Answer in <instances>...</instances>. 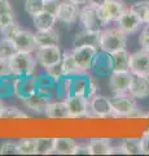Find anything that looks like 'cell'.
<instances>
[{"mask_svg": "<svg viewBox=\"0 0 149 156\" xmlns=\"http://www.w3.org/2000/svg\"><path fill=\"white\" fill-rule=\"evenodd\" d=\"M53 139L55 138H36V155L53 154Z\"/></svg>", "mask_w": 149, "mask_h": 156, "instance_id": "obj_33", "label": "cell"}, {"mask_svg": "<svg viewBox=\"0 0 149 156\" xmlns=\"http://www.w3.org/2000/svg\"><path fill=\"white\" fill-rule=\"evenodd\" d=\"M100 38H101V30H88L83 29L82 31L76 33L73 41V46H93L100 47Z\"/></svg>", "mask_w": 149, "mask_h": 156, "instance_id": "obj_19", "label": "cell"}, {"mask_svg": "<svg viewBox=\"0 0 149 156\" xmlns=\"http://www.w3.org/2000/svg\"><path fill=\"white\" fill-rule=\"evenodd\" d=\"M114 70L113 65V56L112 53L105 51H97L93 57L92 65H91V72L97 77H109Z\"/></svg>", "mask_w": 149, "mask_h": 156, "instance_id": "obj_10", "label": "cell"}, {"mask_svg": "<svg viewBox=\"0 0 149 156\" xmlns=\"http://www.w3.org/2000/svg\"><path fill=\"white\" fill-rule=\"evenodd\" d=\"M51 101V98L42 95L40 92H35L30 96L22 99V103L23 105L29 108L30 111H32L36 115H44L46 113V109H47V105L48 103Z\"/></svg>", "mask_w": 149, "mask_h": 156, "instance_id": "obj_20", "label": "cell"}, {"mask_svg": "<svg viewBox=\"0 0 149 156\" xmlns=\"http://www.w3.org/2000/svg\"><path fill=\"white\" fill-rule=\"evenodd\" d=\"M127 44V34H124L121 29L110 27L101 30L100 38V50L108 53H114L119 50L126 48Z\"/></svg>", "mask_w": 149, "mask_h": 156, "instance_id": "obj_2", "label": "cell"}, {"mask_svg": "<svg viewBox=\"0 0 149 156\" xmlns=\"http://www.w3.org/2000/svg\"><path fill=\"white\" fill-rule=\"evenodd\" d=\"M12 74L11 70V65H9V60L8 58H3L0 57V78Z\"/></svg>", "mask_w": 149, "mask_h": 156, "instance_id": "obj_41", "label": "cell"}, {"mask_svg": "<svg viewBox=\"0 0 149 156\" xmlns=\"http://www.w3.org/2000/svg\"><path fill=\"white\" fill-rule=\"evenodd\" d=\"M126 7L124 4L118 2V0H108L105 4L100 5L97 8V14L99 18L101 21L103 26L108 25V23L115 21H118V18L122 16V13L126 11Z\"/></svg>", "mask_w": 149, "mask_h": 156, "instance_id": "obj_5", "label": "cell"}, {"mask_svg": "<svg viewBox=\"0 0 149 156\" xmlns=\"http://www.w3.org/2000/svg\"><path fill=\"white\" fill-rule=\"evenodd\" d=\"M20 30H21L20 25H18L16 21H13V22L8 23V25H5V26L0 27V33H2L3 39H7V41H11V42L14 41V38H16V35L20 33Z\"/></svg>", "mask_w": 149, "mask_h": 156, "instance_id": "obj_35", "label": "cell"}, {"mask_svg": "<svg viewBox=\"0 0 149 156\" xmlns=\"http://www.w3.org/2000/svg\"><path fill=\"white\" fill-rule=\"evenodd\" d=\"M4 111H5V105H4L2 98H0V119H3V115H4Z\"/></svg>", "mask_w": 149, "mask_h": 156, "instance_id": "obj_49", "label": "cell"}, {"mask_svg": "<svg viewBox=\"0 0 149 156\" xmlns=\"http://www.w3.org/2000/svg\"><path fill=\"white\" fill-rule=\"evenodd\" d=\"M131 72H115L109 76V89L113 94H127L130 82H131Z\"/></svg>", "mask_w": 149, "mask_h": 156, "instance_id": "obj_14", "label": "cell"}, {"mask_svg": "<svg viewBox=\"0 0 149 156\" xmlns=\"http://www.w3.org/2000/svg\"><path fill=\"white\" fill-rule=\"evenodd\" d=\"M32 22H34V26L36 30H49V29L55 27L57 18L53 12L44 9L43 12L38 13L36 16L32 17Z\"/></svg>", "mask_w": 149, "mask_h": 156, "instance_id": "obj_22", "label": "cell"}, {"mask_svg": "<svg viewBox=\"0 0 149 156\" xmlns=\"http://www.w3.org/2000/svg\"><path fill=\"white\" fill-rule=\"evenodd\" d=\"M97 94V83L91 76L87 73H79L76 76H73V92L71 95L92 98Z\"/></svg>", "mask_w": 149, "mask_h": 156, "instance_id": "obj_4", "label": "cell"}, {"mask_svg": "<svg viewBox=\"0 0 149 156\" xmlns=\"http://www.w3.org/2000/svg\"><path fill=\"white\" fill-rule=\"evenodd\" d=\"M88 117H96V119L113 117V107L109 98L97 94L90 98Z\"/></svg>", "mask_w": 149, "mask_h": 156, "instance_id": "obj_6", "label": "cell"}, {"mask_svg": "<svg viewBox=\"0 0 149 156\" xmlns=\"http://www.w3.org/2000/svg\"><path fill=\"white\" fill-rule=\"evenodd\" d=\"M20 155H36V138H23L18 142Z\"/></svg>", "mask_w": 149, "mask_h": 156, "instance_id": "obj_32", "label": "cell"}, {"mask_svg": "<svg viewBox=\"0 0 149 156\" xmlns=\"http://www.w3.org/2000/svg\"><path fill=\"white\" fill-rule=\"evenodd\" d=\"M79 22L82 23V26L88 30H101L103 23L99 18L97 14V8L87 4L79 11Z\"/></svg>", "mask_w": 149, "mask_h": 156, "instance_id": "obj_12", "label": "cell"}, {"mask_svg": "<svg viewBox=\"0 0 149 156\" xmlns=\"http://www.w3.org/2000/svg\"><path fill=\"white\" fill-rule=\"evenodd\" d=\"M46 5H47L46 0H25V11L32 17L44 11Z\"/></svg>", "mask_w": 149, "mask_h": 156, "instance_id": "obj_34", "label": "cell"}, {"mask_svg": "<svg viewBox=\"0 0 149 156\" xmlns=\"http://www.w3.org/2000/svg\"><path fill=\"white\" fill-rule=\"evenodd\" d=\"M65 100H66V104H68V108H69L70 119L88 117V104H90L88 98L71 95Z\"/></svg>", "mask_w": 149, "mask_h": 156, "instance_id": "obj_13", "label": "cell"}, {"mask_svg": "<svg viewBox=\"0 0 149 156\" xmlns=\"http://www.w3.org/2000/svg\"><path fill=\"white\" fill-rule=\"evenodd\" d=\"M3 119H11V120H26L29 119V116L22 112L20 108L17 107H5V111H4Z\"/></svg>", "mask_w": 149, "mask_h": 156, "instance_id": "obj_37", "label": "cell"}, {"mask_svg": "<svg viewBox=\"0 0 149 156\" xmlns=\"http://www.w3.org/2000/svg\"><path fill=\"white\" fill-rule=\"evenodd\" d=\"M117 23H118V29H121V30L124 34H127V35L137 31L139 29H140V26L144 25L137 14L134 11H131L130 8L126 9V11L122 13V16L118 18Z\"/></svg>", "mask_w": 149, "mask_h": 156, "instance_id": "obj_17", "label": "cell"}, {"mask_svg": "<svg viewBox=\"0 0 149 156\" xmlns=\"http://www.w3.org/2000/svg\"><path fill=\"white\" fill-rule=\"evenodd\" d=\"M91 155H109L112 148V139L109 138H91L88 140Z\"/></svg>", "mask_w": 149, "mask_h": 156, "instance_id": "obj_26", "label": "cell"}, {"mask_svg": "<svg viewBox=\"0 0 149 156\" xmlns=\"http://www.w3.org/2000/svg\"><path fill=\"white\" fill-rule=\"evenodd\" d=\"M36 58L30 52H20L17 51L9 58L12 74L16 77H26L32 76L35 73L36 68Z\"/></svg>", "mask_w": 149, "mask_h": 156, "instance_id": "obj_3", "label": "cell"}, {"mask_svg": "<svg viewBox=\"0 0 149 156\" xmlns=\"http://www.w3.org/2000/svg\"><path fill=\"white\" fill-rule=\"evenodd\" d=\"M108 0H88L87 4H91V5H93L96 8H99L100 5H103V4H105Z\"/></svg>", "mask_w": 149, "mask_h": 156, "instance_id": "obj_47", "label": "cell"}, {"mask_svg": "<svg viewBox=\"0 0 149 156\" xmlns=\"http://www.w3.org/2000/svg\"><path fill=\"white\" fill-rule=\"evenodd\" d=\"M139 43H140L141 50L149 51V23H145V26L141 29L140 37H139Z\"/></svg>", "mask_w": 149, "mask_h": 156, "instance_id": "obj_40", "label": "cell"}, {"mask_svg": "<svg viewBox=\"0 0 149 156\" xmlns=\"http://www.w3.org/2000/svg\"><path fill=\"white\" fill-rule=\"evenodd\" d=\"M46 73H47V74H49V76L53 78V80H56L57 82H59L61 78L65 76L61 62H59V64H55V65H52V66L46 68Z\"/></svg>", "mask_w": 149, "mask_h": 156, "instance_id": "obj_39", "label": "cell"}, {"mask_svg": "<svg viewBox=\"0 0 149 156\" xmlns=\"http://www.w3.org/2000/svg\"><path fill=\"white\" fill-rule=\"evenodd\" d=\"M121 146L126 155H140L141 154L140 138H126L122 140Z\"/></svg>", "mask_w": 149, "mask_h": 156, "instance_id": "obj_31", "label": "cell"}, {"mask_svg": "<svg viewBox=\"0 0 149 156\" xmlns=\"http://www.w3.org/2000/svg\"><path fill=\"white\" fill-rule=\"evenodd\" d=\"M140 143H141V154L144 155H149V133H144L143 136L140 138Z\"/></svg>", "mask_w": 149, "mask_h": 156, "instance_id": "obj_43", "label": "cell"}, {"mask_svg": "<svg viewBox=\"0 0 149 156\" xmlns=\"http://www.w3.org/2000/svg\"><path fill=\"white\" fill-rule=\"evenodd\" d=\"M128 94L135 99H145L149 96V76L132 74Z\"/></svg>", "mask_w": 149, "mask_h": 156, "instance_id": "obj_15", "label": "cell"}, {"mask_svg": "<svg viewBox=\"0 0 149 156\" xmlns=\"http://www.w3.org/2000/svg\"><path fill=\"white\" fill-rule=\"evenodd\" d=\"M73 92V76H64L57 82V98L59 99H68Z\"/></svg>", "mask_w": 149, "mask_h": 156, "instance_id": "obj_29", "label": "cell"}, {"mask_svg": "<svg viewBox=\"0 0 149 156\" xmlns=\"http://www.w3.org/2000/svg\"><path fill=\"white\" fill-rule=\"evenodd\" d=\"M76 146L78 143L73 138L59 136V138L53 139V152L59 155H74Z\"/></svg>", "mask_w": 149, "mask_h": 156, "instance_id": "obj_24", "label": "cell"}, {"mask_svg": "<svg viewBox=\"0 0 149 156\" xmlns=\"http://www.w3.org/2000/svg\"><path fill=\"white\" fill-rule=\"evenodd\" d=\"M74 155H91V150H90V146L87 144H78L75 147L74 151Z\"/></svg>", "mask_w": 149, "mask_h": 156, "instance_id": "obj_44", "label": "cell"}, {"mask_svg": "<svg viewBox=\"0 0 149 156\" xmlns=\"http://www.w3.org/2000/svg\"><path fill=\"white\" fill-rule=\"evenodd\" d=\"M13 44L16 47V50L20 52H35L38 48L35 33H31L29 30H20V33L14 38Z\"/></svg>", "mask_w": 149, "mask_h": 156, "instance_id": "obj_18", "label": "cell"}, {"mask_svg": "<svg viewBox=\"0 0 149 156\" xmlns=\"http://www.w3.org/2000/svg\"><path fill=\"white\" fill-rule=\"evenodd\" d=\"M113 107V117H124V119H145L147 113L137 108L135 98L128 94H114L110 98Z\"/></svg>", "mask_w": 149, "mask_h": 156, "instance_id": "obj_1", "label": "cell"}, {"mask_svg": "<svg viewBox=\"0 0 149 156\" xmlns=\"http://www.w3.org/2000/svg\"><path fill=\"white\" fill-rule=\"evenodd\" d=\"M35 39H36L38 47L59 46V43H60L59 34H57V31H55L53 29H49V30H36Z\"/></svg>", "mask_w": 149, "mask_h": 156, "instance_id": "obj_25", "label": "cell"}, {"mask_svg": "<svg viewBox=\"0 0 149 156\" xmlns=\"http://www.w3.org/2000/svg\"><path fill=\"white\" fill-rule=\"evenodd\" d=\"M56 18L65 25H71L74 23L79 17V8L76 4L71 3L70 0H64V2L59 3L56 11Z\"/></svg>", "mask_w": 149, "mask_h": 156, "instance_id": "obj_11", "label": "cell"}, {"mask_svg": "<svg viewBox=\"0 0 149 156\" xmlns=\"http://www.w3.org/2000/svg\"><path fill=\"white\" fill-rule=\"evenodd\" d=\"M99 48L93 46H78L71 50V53L79 69L83 73H87L91 70V65H92L93 57Z\"/></svg>", "mask_w": 149, "mask_h": 156, "instance_id": "obj_9", "label": "cell"}, {"mask_svg": "<svg viewBox=\"0 0 149 156\" xmlns=\"http://www.w3.org/2000/svg\"><path fill=\"white\" fill-rule=\"evenodd\" d=\"M38 92L42 95L53 98L57 95V81L53 80L49 74H42L38 77Z\"/></svg>", "mask_w": 149, "mask_h": 156, "instance_id": "obj_23", "label": "cell"}, {"mask_svg": "<svg viewBox=\"0 0 149 156\" xmlns=\"http://www.w3.org/2000/svg\"><path fill=\"white\" fill-rule=\"evenodd\" d=\"M48 119L51 120H65L70 119L69 116V108L66 104V100H53L49 101L47 105L46 113Z\"/></svg>", "mask_w": 149, "mask_h": 156, "instance_id": "obj_21", "label": "cell"}, {"mask_svg": "<svg viewBox=\"0 0 149 156\" xmlns=\"http://www.w3.org/2000/svg\"><path fill=\"white\" fill-rule=\"evenodd\" d=\"M145 119H149V112H147V116ZM147 133H149V125H148V129H147Z\"/></svg>", "mask_w": 149, "mask_h": 156, "instance_id": "obj_50", "label": "cell"}, {"mask_svg": "<svg viewBox=\"0 0 149 156\" xmlns=\"http://www.w3.org/2000/svg\"><path fill=\"white\" fill-rule=\"evenodd\" d=\"M13 21H16V20H14V12L13 11L0 14V27L5 26V25H8V23L13 22Z\"/></svg>", "mask_w": 149, "mask_h": 156, "instance_id": "obj_42", "label": "cell"}, {"mask_svg": "<svg viewBox=\"0 0 149 156\" xmlns=\"http://www.w3.org/2000/svg\"><path fill=\"white\" fill-rule=\"evenodd\" d=\"M35 58L36 62L40 66L46 69L48 66H52L55 64L61 62L62 52L59 46H43L38 47L35 51Z\"/></svg>", "mask_w": 149, "mask_h": 156, "instance_id": "obj_8", "label": "cell"}, {"mask_svg": "<svg viewBox=\"0 0 149 156\" xmlns=\"http://www.w3.org/2000/svg\"><path fill=\"white\" fill-rule=\"evenodd\" d=\"M18 154V142L5 140L0 146V155H16Z\"/></svg>", "mask_w": 149, "mask_h": 156, "instance_id": "obj_38", "label": "cell"}, {"mask_svg": "<svg viewBox=\"0 0 149 156\" xmlns=\"http://www.w3.org/2000/svg\"><path fill=\"white\" fill-rule=\"evenodd\" d=\"M130 9L137 14L144 25L149 23V0H141V2L134 3Z\"/></svg>", "mask_w": 149, "mask_h": 156, "instance_id": "obj_30", "label": "cell"}, {"mask_svg": "<svg viewBox=\"0 0 149 156\" xmlns=\"http://www.w3.org/2000/svg\"><path fill=\"white\" fill-rule=\"evenodd\" d=\"M61 65H62V69H64L65 76H76V74H79V73H83L78 68V65H76L71 51H65L62 53Z\"/></svg>", "mask_w": 149, "mask_h": 156, "instance_id": "obj_28", "label": "cell"}, {"mask_svg": "<svg viewBox=\"0 0 149 156\" xmlns=\"http://www.w3.org/2000/svg\"><path fill=\"white\" fill-rule=\"evenodd\" d=\"M113 56V65L115 72H130V53L126 48L119 50L112 53Z\"/></svg>", "mask_w": 149, "mask_h": 156, "instance_id": "obj_27", "label": "cell"}, {"mask_svg": "<svg viewBox=\"0 0 149 156\" xmlns=\"http://www.w3.org/2000/svg\"><path fill=\"white\" fill-rule=\"evenodd\" d=\"M17 52L16 47H14L13 42L7 41V39H2L0 41V57L3 58H11L14 53Z\"/></svg>", "mask_w": 149, "mask_h": 156, "instance_id": "obj_36", "label": "cell"}, {"mask_svg": "<svg viewBox=\"0 0 149 156\" xmlns=\"http://www.w3.org/2000/svg\"><path fill=\"white\" fill-rule=\"evenodd\" d=\"M11 11H13V9L11 7V3H9V0H0V14L7 13V12H11Z\"/></svg>", "mask_w": 149, "mask_h": 156, "instance_id": "obj_45", "label": "cell"}, {"mask_svg": "<svg viewBox=\"0 0 149 156\" xmlns=\"http://www.w3.org/2000/svg\"><path fill=\"white\" fill-rule=\"evenodd\" d=\"M70 2L76 4V5H86L88 3V0H70Z\"/></svg>", "mask_w": 149, "mask_h": 156, "instance_id": "obj_48", "label": "cell"}, {"mask_svg": "<svg viewBox=\"0 0 149 156\" xmlns=\"http://www.w3.org/2000/svg\"><path fill=\"white\" fill-rule=\"evenodd\" d=\"M130 72L132 74L149 76V51H137L130 56Z\"/></svg>", "mask_w": 149, "mask_h": 156, "instance_id": "obj_16", "label": "cell"}, {"mask_svg": "<svg viewBox=\"0 0 149 156\" xmlns=\"http://www.w3.org/2000/svg\"><path fill=\"white\" fill-rule=\"evenodd\" d=\"M46 2H53V0H46Z\"/></svg>", "mask_w": 149, "mask_h": 156, "instance_id": "obj_51", "label": "cell"}, {"mask_svg": "<svg viewBox=\"0 0 149 156\" xmlns=\"http://www.w3.org/2000/svg\"><path fill=\"white\" fill-rule=\"evenodd\" d=\"M109 155H126V154H124V151H123V148H122V146H121V144H118V146H112Z\"/></svg>", "mask_w": 149, "mask_h": 156, "instance_id": "obj_46", "label": "cell"}, {"mask_svg": "<svg viewBox=\"0 0 149 156\" xmlns=\"http://www.w3.org/2000/svg\"><path fill=\"white\" fill-rule=\"evenodd\" d=\"M12 91L13 96L21 100L35 94V92H38V77L34 74L26 77H16Z\"/></svg>", "mask_w": 149, "mask_h": 156, "instance_id": "obj_7", "label": "cell"}]
</instances>
